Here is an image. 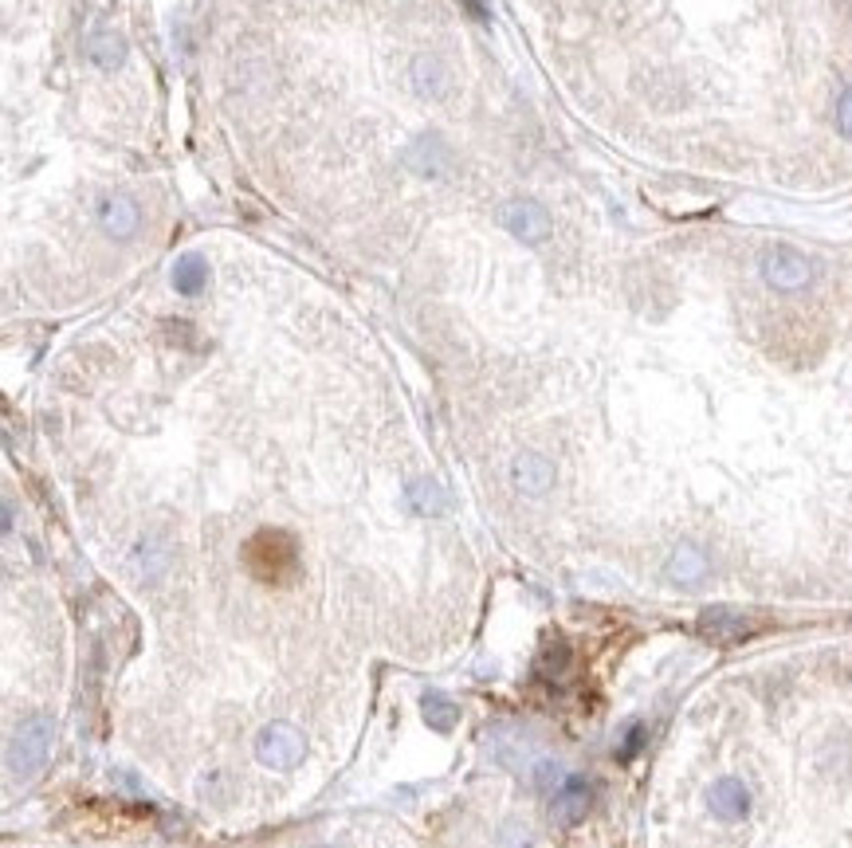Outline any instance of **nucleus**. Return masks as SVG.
Wrapping results in <instances>:
<instances>
[{"label":"nucleus","mask_w":852,"mask_h":848,"mask_svg":"<svg viewBox=\"0 0 852 848\" xmlns=\"http://www.w3.org/2000/svg\"><path fill=\"white\" fill-rule=\"evenodd\" d=\"M244 566L256 582L283 585L299 566V546L287 530H256L244 546Z\"/></svg>","instance_id":"nucleus-1"},{"label":"nucleus","mask_w":852,"mask_h":848,"mask_svg":"<svg viewBox=\"0 0 852 848\" xmlns=\"http://www.w3.org/2000/svg\"><path fill=\"white\" fill-rule=\"evenodd\" d=\"M52 758V723L44 715H32L24 719L12 739L4 746V770H8V782H28L36 778Z\"/></svg>","instance_id":"nucleus-2"},{"label":"nucleus","mask_w":852,"mask_h":848,"mask_svg":"<svg viewBox=\"0 0 852 848\" xmlns=\"http://www.w3.org/2000/svg\"><path fill=\"white\" fill-rule=\"evenodd\" d=\"M303 754H307V739H303V731H299L295 723H287V719L267 723L264 731L256 735V758L264 762L267 770L287 774V770H295V766L303 762Z\"/></svg>","instance_id":"nucleus-3"},{"label":"nucleus","mask_w":852,"mask_h":848,"mask_svg":"<svg viewBox=\"0 0 852 848\" xmlns=\"http://www.w3.org/2000/svg\"><path fill=\"white\" fill-rule=\"evenodd\" d=\"M762 279L774 287V291H801L809 279H813V264L801 256L798 248H766L762 252Z\"/></svg>","instance_id":"nucleus-4"},{"label":"nucleus","mask_w":852,"mask_h":848,"mask_svg":"<svg viewBox=\"0 0 852 848\" xmlns=\"http://www.w3.org/2000/svg\"><path fill=\"white\" fill-rule=\"evenodd\" d=\"M589 809H593V786H589L586 778L570 774V778L558 786L554 801H550V813H554V821H558V825H582Z\"/></svg>","instance_id":"nucleus-5"},{"label":"nucleus","mask_w":852,"mask_h":848,"mask_svg":"<svg viewBox=\"0 0 852 848\" xmlns=\"http://www.w3.org/2000/svg\"><path fill=\"white\" fill-rule=\"evenodd\" d=\"M503 224L523 244H542L550 236V212L542 209V205H534V201H511L503 209Z\"/></svg>","instance_id":"nucleus-6"},{"label":"nucleus","mask_w":852,"mask_h":848,"mask_svg":"<svg viewBox=\"0 0 852 848\" xmlns=\"http://www.w3.org/2000/svg\"><path fill=\"white\" fill-rule=\"evenodd\" d=\"M405 165H409L417 177L436 181V177H448V169H452V150H448L436 134H425V138H417V142L405 150Z\"/></svg>","instance_id":"nucleus-7"},{"label":"nucleus","mask_w":852,"mask_h":848,"mask_svg":"<svg viewBox=\"0 0 852 848\" xmlns=\"http://www.w3.org/2000/svg\"><path fill=\"white\" fill-rule=\"evenodd\" d=\"M707 805L719 821H743L750 813V794L739 778H719L711 790H707Z\"/></svg>","instance_id":"nucleus-8"},{"label":"nucleus","mask_w":852,"mask_h":848,"mask_svg":"<svg viewBox=\"0 0 852 848\" xmlns=\"http://www.w3.org/2000/svg\"><path fill=\"white\" fill-rule=\"evenodd\" d=\"M699 633L707 640H723L727 644V640H743L750 633V621L731 605H711V609L699 613Z\"/></svg>","instance_id":"nucleus-9"},{"label":"nucleus","mask_w":852,"mask_h":848,"mask_svg":"<svg viewBox=\"0 0 852 848\" xmlns=\"http://www.w3.org/2000/svg\"><path fill=\"white\" fill-rule=\"evenodd\" d=\"M99 220H103L107 236H114V240H130V236L138 232V224H142V212L134 205V197L114 193V197H107V201L99 205Z\"/></svg>","instance_id":"nucleus-10"},{"label":"nucleus","mask_w":852,"mask_h":848,"mask_svg":"<svg viewBox=\"0 0 852 848\" xmlns=\"http://www.w3.org/2000/svg\"><path fill=\"white\" fill-rule=\"evenodd\" d=\"M511 479H515V487L523 495H546L554 487V464L546 456H538V452H523L515 460V468H511Z\"/></svg>","instance_id":"nucleus-11"},{"label":"nucleus","mask_w":852,"mask_h":848,"mask_svg":"<svg viewBox=\"0 0 852 848\" xmlns=\"http://www.w3.org/2000/svg\"><path fill=\"white\" fill-rule=\"evenodd\" d=\"M707 570H711L707 554L699 546H692V542H680L672 550V558H668V582L676 585H699L707 578Z\"/></svg>","instance_id":"nucleus-12"},{"label":"nucleus","mask_w":852,"mask_h":848,"mask_svg":"<svg viewBox=\"0 0 852 848\" xmlns=\"http://www.w3.org/2000/svg\"><path fill=\"white\" fill-rule=\"evenodd\" d=\"M405 499H409V507H413L417 515H444V511H448V491L428 476L413 479V483L405 487Z\"/></svg>","instance_id":"nucleus-13"},{"label":"nucleus","mask_w":852,"mask_h":848,"mask_svg":"<svg viewBox=\"0 0 852 848\" xmlns=\"http://www.w3.org/2000/svg\"><path fill=\"white\" fill-rule=\"evenodd\" d=\"M413 87L425 99H440L448 91V71H444V63L436 55H417L413 59Z\"/></svg>","instance_id":"nucleus-14"},{"label":"nucleus","mask_w":852,"mask_h":848,"mask_svg":"<svg viewBox=\"0 0 852 848\" xmlns=\"http://www.w3.org/2000/svg\"><path fill=\"white\" fill-rule=\"evenodd\" d=\"M205 283H209V264H205L197 252L177 256V264H173V287H177L181 295H201Z\"/></svg>","instance_id":"nucleus-15"},{"label":"nucleus","mask_w":852,"mask_h":848,"mask_svg":"<svg viewBox=\"0 0 852 848\" xmlns=\"http://www.w3.org/2000/svg\"><path fill=\"white\" fill-rule=\"evenodd\" d=\"M421 715H425V723L432 731H452L456 723H460V707L444 695V691H425V699H421Z\"/></svg>","instance_id":"nucleus-16"},{"label":"nucleus","mask_w":852,"mask_h":848,"mask_svg":"<svg viewBox=\"0 0 852 848\" xmlns=\"http://www.w3.org/2000/svg\"><path fill=\"white\" fill-rule=\"evenodd\" d=\"M91 59L99 63V67H118L122 63V55H126V44L114 36V32H99L95 40H91Z\"/></svg>","instance_id":"nucleus-17"},{"label":"nucleus","mask_w":852,"mask_h":848,"mask_svg":"<svg viewBox=\"0 0 852 848\" xmlns=\"http://www.w3.org/2000/svg\"><path fill=\"white\" fill-rule=\"evenodd\" d=\"M134 558H138V574H142V578H146V566H154V578H158L161 570H165V562H169V558H165V546H158L154 538H146V542L134 550Z\"/></svg>","instance_id":"nucleus-18"},{"label":"nucleus","mask_w":852,"mask_h":848,"mask_svg":"<svg viewBox=\"0 0 852 848\" xmlns=\"http://www.w3.org/2000/svg\"><path fill=\"white\" fill-rule=\"evenodd\" d=\"M566 778H570V774H562V766H558V762H550V758H546V762L538 766V774H534V782H538L542 790H558Z\"/></svg>","instance_id":"nucleus-19"},{"label":"nucleus","mask_w":852,"mask_h":848,"mask_svg":"<svg viewBox=\"0 0 852 848\" xmlns=\"http://www.w3.org/2000/svg\"><path fill=\"white\" fill-rule=\"evenodd\" d=\"M837 130L852 138V87H845V95L837 99Z\"/></svg>","instance_id":"nucleus-20"},{"label":"nucleus","mask_w":852,"mask_h":848,"mask_svg":"<svg viewBox=\"0 0 852 848\" xmlns=\"http://www.w3.org/2000/svg\"><path fill=\"white\" fill-rule=\"evenodd\" d=\"M503 848H531V837L519 825H507L503 829Z\"/></svg>","instance_id":"nucleus-21"},{"label":"nucleus","mask_w":852,"mask_h":848,"mask_svg":"<svg viewBox=\"0 0 852 848\" xmlns=\"http://www.w3.org/2000/svg\"><path fill=\"white\" fill-rule=\"evenodd\" d=\"M640 742H644V731H640V727H633V731H629V739L621 742V750H617V754H621V762H629V758L637 754Z\"/></svg>","instance_id":"nucleus-22"},{"label":"nucleus","mask_w":852,"mask_h":848,"mask_svg":"<svg viewBox=\"0 0 852 848\" xmlns=\"http://www.w3.org/2000/svg\"><path fill=\"white\" fill-rule=\"evenodd\" d=\"M319 848H334V845H319Z\"/></svg>","instance_id":"nucleus-23"}]
</instances>
